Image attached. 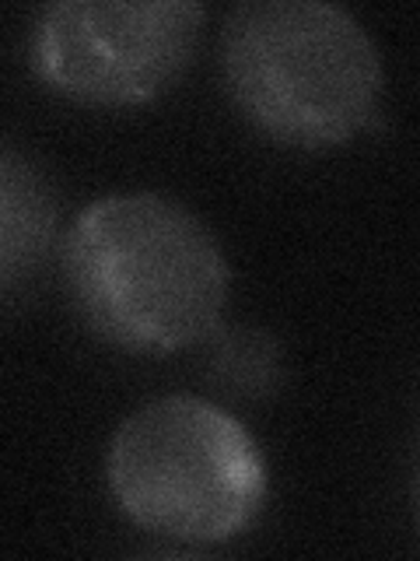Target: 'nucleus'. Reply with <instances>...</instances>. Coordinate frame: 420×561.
Segmentation results:
<instances>
[{"mask_svg": "<svg viewBox=\"0 0 420 561\" xmlns=\"http://www.w3.org/2000/svg\"><path fill=\"white\" fill-rule=\"evenodd\" d=\"M214 368L218 379L242 390V397L267 393L280 373V347L267 333L242 330V333H221L214 347Z\"/></svg>", "mask_w": 420, "mask_h": 561, "instance_id": "nucleus-6", "label": "nucleus"}, {"mask_svg": "<svg viewBox=\"0 0 420 561\" xmlns=\"http://www.w3.org/2000/svg\"><path fill=\"white\" fill-rule=\"evenodd\" d=\"M57 201L22 154L0 145V288L35 271L52 242Z\"/></svg>", "mask_w": 420, "mask_h": 561, "instance_id": "nucleus-5", "label": "nucleus"}, {"mask_svg": "<svg viewBox=\"0 0 420 561\" xmlns=\"http://www.w3.org/2000/svg\"><path fill=\"white\" fill-rule=\"evenodd\" d=\"M192 0H60L35 25V70L88 105H137L183 75L203 28Z\"/></svg>", "mask_w": 420, "mask_h": 561, "instance_id": "nucleus-4", "label": "nucleus"}, {"mask_svg": "<svg viewBox=\"0 0 420 561\" xmlns=\"http://www.w3.org/2000/svg\"><path fill=\"white\" fill-rule=\"evenodd\" d=\"M221 67L238 110L280 145H343L378 113V49L329 0L238 4L221 32Z\"/></svg>", "mask_w": 420, "mask_h": 561, "instance_id": "nucleus-2", "label": "nucleus"}, {"mask_svg": "<svg viewBox=\"0 0 420 561\" xmlns=\"http://www.w3.org/2000/svg\"><path fill=\"white\" fill-rule=\"evenodd\" d=\"M84 320L119 347L165 355L218 330L228 260L207 225L158 193H113L84 207L63 245Z\"/></svg>", "mask_w": 420, "mask_h": 561, "instance_id": "nucleus-1", "label": "nucleus"}, {"mask_svg": "<svg viewBox=\"0 0 420 561\" xmlns=\"http://www.w3.org/2000/svg\"><path fill=\"white\" fill-rule=\"evenodd\" d=\"M105 478L130 523L183 543L242 534L267 499V463L238 417L200 397H162L119 425Z\"/></svg>", "mask_w": 420, "mask_h": 561, "instance_id": "nucleus-3", "label": "nucleus"}]
</instances>
